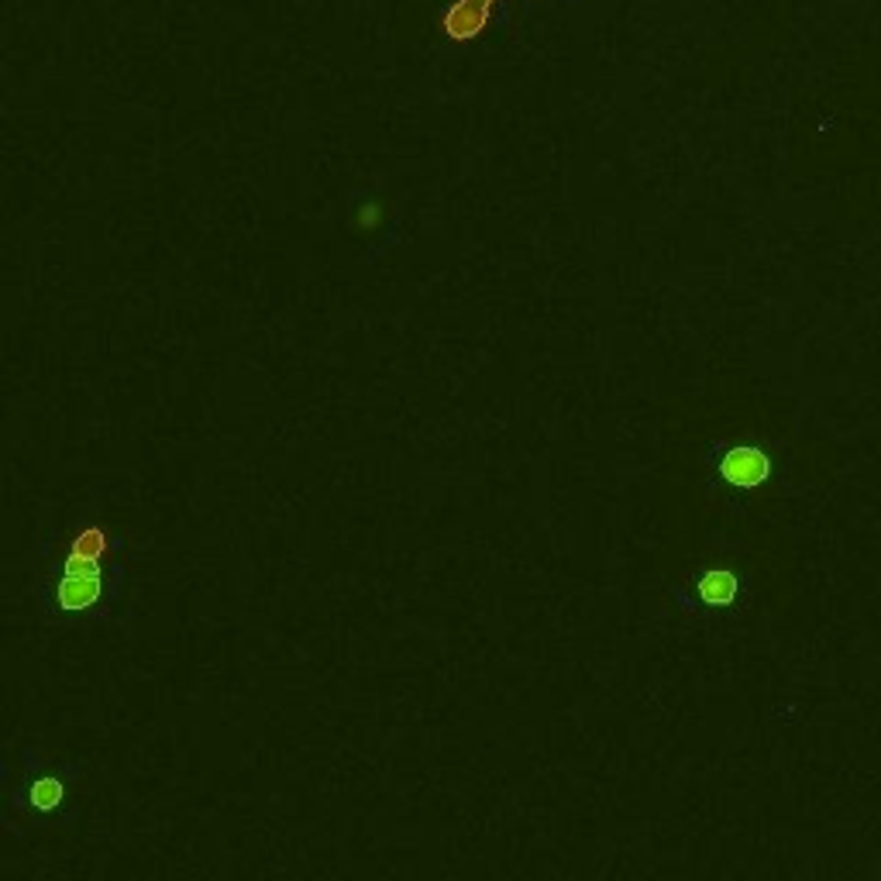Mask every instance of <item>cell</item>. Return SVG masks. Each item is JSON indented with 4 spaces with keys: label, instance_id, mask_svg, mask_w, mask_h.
Listing matches in <instances>:
<instances>
[{
    "label": "cell",
    "instance_id": "obj_2",
    "mask_svg": "<svg viewBox=\"0 0 881 881\" xmlns=\"http://www.w3.org/2000/svg\"><path fill=\"white\" fill-rule=\"evenodd\" d=\"M489 18H493L489 7H475L469 0H455V4L444 11L441 31L448 42H472V38H479L482 31H486Z\"/></svg>",
    "mask_w": 881,
    "mask_h": 881
},
{
    "label": "cell",
    "instance_id": "obj_5",
    "mask_svg": "<svg viewBox=\"0 0 881 881\" xmlns=\"http://www.w3.org/2000/svg\"><path fill=\"white\" fill-rule=\"evenodd\" d=\"M73 555H83V558H93V561H100L104 558V551H107V534L100 527H87V530H80V534L73 537Z\"/></svg>",
    "mask_w": 881,
    "mask_h": 881
},
{
    "label": "cell",
    "instance_id": "obj_3",
    "mask_svg": "<svg viewBox=\"0 0 881 881\" xmlns=\"http://www.w3.org/2000/svg\"><path fill=\"white\" fill-rule=\"evenodd\" d=\"M62 610H90L100 599V575H66L56 589Z\"/></svg>",
    "mask_w": 881,
    "mask_h": 881
},
{
    "label": "cell",
    "instance_id": "obj_7",
    "mask_svg": "<svg viewBox=\"0 0 881 881\" xmlns=\"http://www.w3.org/2000/svg\"><path fill=\"white\" fill-rule=\"evenodd\" d=\"M62 575H100V561L73 555V551H69L66 565H62Z\"/></svg>",
    "mask_w": 881,
    "mask_h": 881
},
{
    "label": "cell",
    "instance_id": "obj_8",
    "mask_svg": "<svg viewBox=\"0 0 881 881\" xmlns=\"http://www.w3.org/2000/svg\"><path fill=\"white\" fill-rule=\"evenodd\" d=\"M469 4H475V7H489V11H493L496 0H469Z\"/></svg>",
    "mask_w": 881,
    "mask_h": 881
},
{
    "label": "cell",
    "instance_id": "obj_1",
    "mask_svg": "<svg viewBox=\"0 0 881 881\" xmlns=\"http://www.w3.org/2000/svg\"><path fill=\"white\" fill-rule=\"evenodd\" d=\"M720 475L737 489H754L771 475V462L758 448H730L720 462Z\"/></svg>",
    "mask_w": 881,
    "mask_h": 881
},
{
    "label": "cell",
    "instance_id": "obj_4",
    "mask_svg": "<svg viewBox=\"0 0 881 881\" xmlns=\"http://www.w3.org/2000/svg\"><path fill=\"white\" fill-rule=\"evenodd\" d=\"M696 592L706 606H730L737 599V575L727 572V568H709V572L699 575Z\"/></svg>",
    "mask_w": 881,
    "mask_h": 881
},
{
    "label": "cell",
    "instance_id": "obj_6",
    "mask_svg": "<svg viewBox=\"0 0 881 881\" xmlns=\"http://www.w3.org/2000/svg\"><path fill=\"white\" fill-rule=\"evenodd\" d=\"M62 802V782L59 778H38L35 785H31V806L42 809V813H52V809H59Z\"/></svg>",
    "mask_w": 881,
    "mask_h": 881
}]
</instances>
